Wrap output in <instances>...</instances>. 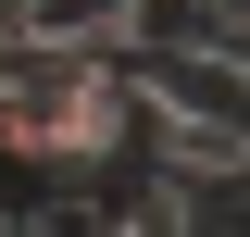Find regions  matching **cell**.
<instances>
[{
    "label": "cell",
    "instance_id": "1",
    "mask_svg": "<svg viewBox=\"0 0 250 237\" xmlns=\"http://www.w3.org/2000/svg\"><path fill=\"white\" fill-rule=\"evenodd\" d=\"M125 125H150V113L113 75V50H13L0 62V150L13 162H50V175L88 187L125 150Z\"/></svg>",
    "mask_w": 250,
    "mask_h": 237
},
{
    "label": "cell",
    "instance_id": "2",
    "mask_svg": "<svg viewBox=\"0 0 250 237\" xmlns=\"http://www.w3.org/2000/svg\"><path fill=\"white\" fill-rule=\"evenodd\" d=\"M138 0H25V50H125Z\"/></svg>",
    "mask_w": 250,
    "mask_h": 237
}]
</instances>
